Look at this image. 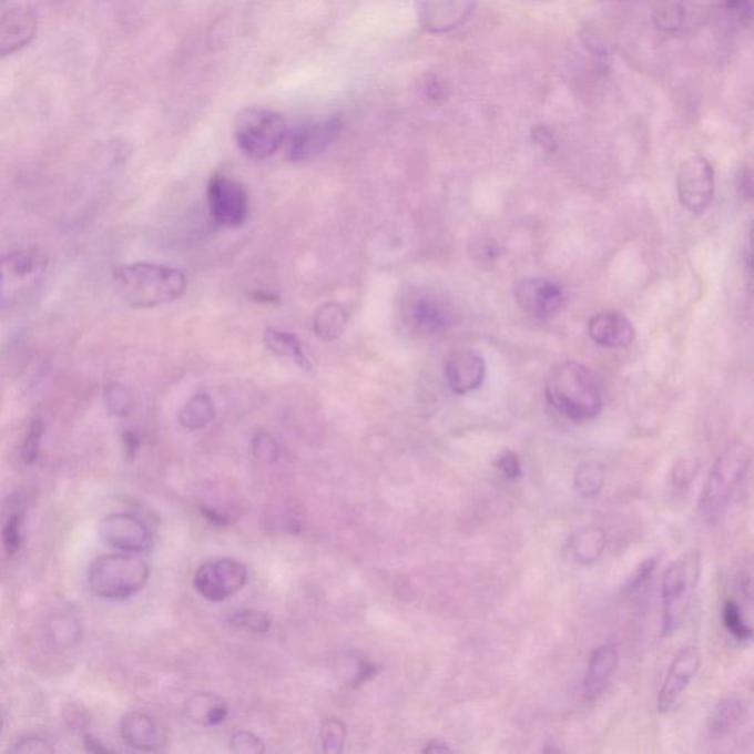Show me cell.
<instances>
[{"instance_id": "obj_6", "label": "cell", "mask_w": 754, "mask_h": 754, "mask_svg": "<svg viewBox=\"0 0 754 754\" xmlns=\"http://www.w3.org/2000/svg\"><path fill=\"white\" fill-rule=\"evenodd\" d=\"M702 570L699 551L668 566L662 578L663 635L675 634L689 612Z\"/></svg>"}, {"instance_id": "obj_25", "label": "cell", "mask_w": 754, "mask_h": 754, "mask_svg": "<svg viewBox=\"0 0 754 754\" xmlns=\"http://www.w3.org/2000/svg\"><path fill=\"white\" fill-rule=\"evenodd\" d=\"M608 469L597 460H585L573 473V488L582 500L591 501L603 492Z\"/></svg>"}, {"instance_id": "obj_31", "label": "cell", "mask_w": 754, "mask_h": 754, "mask_svg": "<svg viewBox=\"0 0 754 754\" xmlns=\"http://www.w3.org/2000/svg\"><path fill=\"white\" fill-rule=\"evenodd\" d=\"M323 752L339 754L344 752L345 740H347V726L343 721L329 717L323 722L320 731Z\"/></svg>"}, {"instance_id": "obj_47", "label": "cell", "mask_w": 754, "mask_h": 754, "mask_svg": "<svg viewBox=\"0 0 754 754\" xmlns=\"http://www.w3.org/2000/svg\"><path fill=\"white\" fill-rule=\"evenodd\" d=\"M2 726H3V720H2V715H0V733H2Z\"/></svg>"}, {"instance_id": "obj_40", "label": "cell", "mask_w": 754, "mask_h": 754, "mask_svg": "<svg viewBox=\"0 0 754 754\" xmlns=\"http://www.w3.org/2000/svg\"><path fill=\"white\" fill-rule=\"evenodd\" d=\"M497 469L509 480H518L522 476V461L514 451H502L496 460Z\"/></svg>"}, {"instance_id": "obj_19", "label": "cell", "mask_w": 754, "mask_h": 754, "mask_svg": "<svg viewBox=\"0 0 754 754\" xmlns=\"http://www.w3.org/2000/svg\"><path fill=\"white\" fill-rule=\"evenodd\" d=\"M588 334L597 345L605 348H626L635 339L630 318L618 312L595 314L588 323Z\"/></svg>"}, {"instance_id": "obj_32", "label": "cell", "mask_w": 754, "mask_h": 754, "mask_svg": "<svg viewBox=\"0 0 754 754\" xmlns=\"http://www.w3.org/2000/svg\"><path fill=\"white\" fill-rule=\"evenodd\" d=\"M700 471V461L695 457H682L671 471V487L673 491L685 492L691 487Z\"/></svg>"}, {"instance_id": "obj_37", "label": "cell", "mask_w": 754, "mask_h": 754, "mask_svg": "<svg viewBox=\"0 0 754 754\" xmlns=\"http://www.w3.org/2000/svg\"><path fill=\"white\" fill-rule=\"evenodd\" d=\"M2 540L8 554H16L21 549V514H12L3 527Z\"/></svg>"}, {"instance_id": "obj_14", "label": "cell", "mask_w": 754, "mask_h": 754, "mask_svg": "<svg viewBox=\"0 0 754 754\" xmlns=\"http://www.w3.org/2000/svg\"><path fill=\"white\" fill-rule=\"evenodd\" d=\"M343 132V121L338 116L300 125L287 133V156L292 161H307L320 155Z\"/></svg>"}, {"instance_id": "obj_16", "label": "cell", "mask_w": 754, "mask_h": 754, "mask_svg": "<svg viewBox=\"0 0 754 754\" xmlns=\"http://www.w3.org/2000/svg\"><path fill=\"white\" fill-rule=\"evenodd\" d=\"M700 664H702V658H700L699 650L695 648L682 649L673 658L666 676H664L662 689L659 691V713L671 712L680 703L691 681L697 675Z\"/></svg>"}, {"instance_id": "obj_34", "label": "cell", "mask_w": 754, "mask_h": 754, "mask_svg": "<svg viewBox=\"0 0 754 754\" xmlns=\"http://www.w3.org/2000/svg\"><path fill=\"white\" fill-rule=\"evenodd\" d=\"M654 21L659 29L672 33L680 29L682 21H684V11H682L681 4L673 2L659 3L656 11H654Z\"/></svg>"}, {"instance_id": "obj_7", "label": "cell", "mask_w": 754, "mask_h": 754, "mask_svg": "<svg viewBox=\"0 0 754 754\" xmlns=\"http://www.w3.org/2000/svg\"><path fill=\"white\" fill-rule=\"evenodd\" d=\"M286 121L275 111L264 108H246L235 121L237 145L253 160L268 159L285 145Z\"/></svg>"}, {"instance_id": "obj_41", "label": "cell", "mask_w": 754, "mask_h": 754, "mask_svg": "<svg viewBox=\"0 0 754 754\" xmlns=\"http://www.w3.org/2000/svg\"><path fill=\"white\" fill-rule=\"evenodd\" d=\"M658 560L659 558L656 556V558H650L645 560V562L641 563L639 568L635 569V572L630 578V581H628V590H639V588L643 585V583L648 581L650 577H652L654 570H656Z\"/></svg>"}, {"instance_id": "obj_36", "label": "cell", "mask_w": 754, "mask_h": 754, "mask_svg": "<svg viewBox=\"0 0 754 754\" xmlns=\"http://www.w3.org/2000/svg\"><path fill=\"white\" fill-rule=\"evenodd\" d=\"M105 399L108 410L111 415L123 417L128 416L132 408V397L123 385L111 384L106 386Z\"/></svg>"}, {"instance_id": "obj_26", "label": "cell", "mask_w": 754, "mask_h": 754, "mask_svg": "<svg viewBox=\"0 0 754 754\" xmlns=\"http://www.w3.org/2000/svg\"><path fill=\"white\" fill-rule=\"evenodd\" d=\"M264 343H266L267 348L275 356L294 361L300 369L312 370V365H309V360L305 356L303 345H300L299 339L295 335L287 334V332L268 329L264 334Z\"/></svg>"}, {"instance_id": "obj_30", "label": "cell", "mask_w": 754, "mask_h": 754, "mask_svg": "<svg viewBox=\"0 0 754 754\" xmlns=\"http://www.w3.org/2000/svg\"><path fill=\"white\" fill-rule=\"evenodd\" d=\"M722 621L724 626L733 639L740 643H748L753 639V628L751 622L744 617L743 609L735 600H726L724 610H722Z\"/></svg>"}, {"instance_id": "obj_28", "label": "cell", "mask_w": 754, "mask_h": 754, "mask_svg": "<svg viewBox=\"0 0 754 754\" xmlns=\"http://www.w3.org/2000/svg\"><path fill=\"white\" fill-rule=\"evenodd\" d=\"M215 417V407L213 399L205 394H197L195 397L188 399L185 407L182 408L179 415V421L183 428L188 430H197L208 426Z\"/></svg>"}, {"instance_id": "obj_35", "label": "cell", "mask_w": 754, "mask_h": 754, "mask_svg": "<svg viewBox=\"0 0 754 754\" xmlns=\"http://www.w3.org/2000/svg\"><path fill=\"white\" fill-rule=\"evenodd\" d=\"M253 455L255 460L262 465L275 463L279 457V444L268 432H259L255 435L253 441Z\"/></svg>"}, {"instance_id": "obj_42", "label": "cell", "mask_w": 754, "mask_h": 754, "mask_svg": "<svg viewBox=\"0 0 754 754\" xmlns=\"http://www.w3.org/2000/svg\"><path fill=\"white\" fill-rule=\"evenodd\" d=\"M16 753H52L53 748L48 742L39 737H26L13 747Z\"/></svg>"}, {"instance_id": "obj_24", "label": "cell", "mask_w": 754, "mask_h": 754, "mask_svg": "<svg viewBox=\"0 0 754 754\" xmlns=\"http://www.w3.org/2000/svg\"><path fill=\"white\" fill-rule=\"evenodd\" d=\"M608 538L603 529L587 527L579 529L570 540V549L577 562L582 566H592L599 562L604 553Z\"/></svg>"}, {"instance_id": "obj_43", "label": "cell", "mask_w": 754, "mask_h": 754, "mask_svg": "<svg viewBox=\"0 0 754 754\" xmlns=\"http://www.w3.org/2000/svg\"><path fill=\"white\" fill-rule=\"evenodd\" d=\"M726 12L733 13L738 20L752 17V0H724Z\"/></svg>"}, {"instance_id": "obj_1", "label": "cell", "mask_w": 754, "mask_h": 754, "mask_svg": "<svg viewBox=\"0 0 754 754\" xmlns=\"http://www.w3.org/2000/svg\"><path fill=\"white\" fill-rule=\"evenodd\" d=\"M114 289L134 308H152L173 303L185 295V273L152 263H134L114 273Z\"/></svg>"}, {"instance_id": "obj_13", "label": "cell", "mask_w": 754, "mask_h": 754, "mask_svg": "<svg viewBox=\"0 0 754 754\" xmlns=\"http://www.w3.org/2000/svg\"><path fill=\"white\" fill-rule=\"evenodd\" d=\"M99 536L105 544L123 553H143L152 546V536L141 519L128 513H112L99 523Z\"/></svg>"}, {"instance_id": "obj_9", "label": "cell", "mask_w": 754, "mask_h": 754, "mask_svg": "<svg viewBox=\"0 0 754 754\" xmlns=\"http://www.w3.org/2000/svg\"><path fill=\"white\" fill-rule=\"evenodd\" d=\"M211 217L222 227L237 228L249 215V197L235 179L215 174L206 188Z\"/></svg>"}, {"instance_id": "obj_21", "label": "cell", "mask_w": 754, "mask_h": 754, "mask_svg": "<svg viewBox=\"0 0 754 754\" xmlns=\"http://www.w3.org/2000/svg\"><path fill=\"white\" fill-rule=\"evenodd\" d=\"M121 735L130 747L154 752L160 746V733L154 720L142 712H130L121 721Z\"/></svg>"}, {"instance_id": "obj_45", "label": "cell", "mask_w": 754, "mask_h": 754, "mask_svg": "<svg viewBox=\"0 0 754 754\" xmlns=\"http://www.w3.org/2000/svg\"><path fill=\"white\" fill-rule=\"evenodd\" d=\"M742 186L744 195L752 197L753 195L752 173L748 172V170L746 173L743 174Z\"/></svg>"}, {"instance_id": "obj_46", "label": "cell", "mask_w": 754, "mask_h": 754, "mask_svg": "<svg viewBox=\"0 0 754 754\" xmlns=\"http://www.w3.org/2000/svg\"><path fill=\"white\" fill-rule=\"evenodd\" d=\"M604 2H628V0H604Z\"/></svg>"}, {"instance_id": "obj_27", "label": "cell", "mask_w": 754, "mask_h": 754, "mask_svg": "<svg viewBox=\"0 0 754 754\" xmlns=\"http://www.w3.org/2000/svg\"><path fill=\"white\" fill-rule=\"evenodd\" d=\"M347 323V309L340 304L327 303L314 317V332L322 340H335L344 334Z\"/></svg>"}, {"instance_id": "obj_18", "label": "cell", "mask_w": 754, "mask_h": 754, "mask_svg": "<svg viewBox=\"0 0 754 754\" xmlns=\"http://www.w3.org/2000/svg\"><path fill=\"white\" fill-rule=\"evenodd\" d=\"M38 13L29 7L11 9L0 17V57L20 51L34 39Z\"/></svg>"}, {"instance_id": "obj_39", "label": "cell", "mask_w": 754, "mask_h": 754, "mask_svg": "<svg viewBox=\"0 0 754 754\" xmlns=\"http://www.w3.org/2000/svg\"><path fill=\"white\" fill-rule=\"evenodd\" d=\"M43 430L42 421H33V425H31L29 434H27L24 439V444H22V460H24L26 463H34V460L38 459Z\"/></svg>"}, {"instance_id": "obj_23", "label": "cell", "mask_w": 754, "mask_h": 754, "mask_svg": "<svg viewBox=\"0 0 754 754\" xmlns=\"http://www.w3.org/2000/svg\"><path fill=\"white\" fill-rule=\"evenodd\" d=\"M185 715L195 724L213 726L222 724L228 715L227 703L218 695L196 694L192 695L185 704Z\"/></svg>"}, {"instance_id": "obj_5", "label": "cell", "mask_w": 754, "mask_h": 754, "mask_svg": "<svg viewBox=\"0 0 754 754\" xmlns=\"http://www.w3.org/2000/svg\"><path fill=\"white\" fill-rule=\"evenodd\" d=\"M150 573V566L136 554L102 556L89 569V583L102 599L123 600L141 591Z\"/></svg>"}, {"instance_id": "obj_33", "label": "cell", "mask_w": 754, "mask_h": 754, "mask_svg": "<svg viewBox=\"0 0 754 754\" xmlns=\"http://www.w3.org/2000/svg\"><path fill=\"white\" fill-rule=\"evenodd\" d=\"M233 625L244 628L257 634H266L272 628V618L267 613L258 612V610H242L236 612L231 618Z\"/></svg>"}, {"instance_id": "obj_29", "label": "cell", "mask_w": 754, "mask_h": 754, "mask_svg": "<svg viewBox=\"0 0 754 754\" xmlns=\"http://www.w3.org/2000/svg\"><path fill=\"white\" fill-rule=\"evenodd\" d=\"M49 636L58 649H73L83 636L82 625L71 614H57L48 625Z\"/></svg>"}, {"instance_id": "obj_10", "label": "cell", "mask_w": 754, "mask_h": 754, "mask_svg": "<svg viewBox=\"0 0 754 754\" xmlns=\"http://www.w3.org/2000/svg\"><path fill=\"white\" fill-rule=\"evenodd\" d=\"M677 195L681 204L694 214H702L715 196V170L704 156L686 159L677 170Z\"/></svg>"}, {"instance_id": "obj_8", "label": "cell", "mask_w": 754, "mask_h": 754, "mask_svg": "<svg viewBox=\"0 0 754 754\" xmlns=\"http://www.w3.org/2000/svg\"><path fill=\"white\" fill-rule=\"evenodd\" d=\"M404 325L417 336H435L448 329L452 322V309L446 299L428 289H417L403 300Z\"/></svg>"}, {"instance_id": "obj_15", "label": "cell", "mask_w": 754, "mask_h": 754, "mask_svg": "<svg viewBox=\"0 0 754 754\" xmlns=\"http://www.w3.org/2000/svg\"><path fill=\"white\" fill-rule=\"evenodd\" d=\"M514 299L529 316L553 318L563 308L564 295L558 283L527 277L514 287Z\"/></svg>"}, {"instance_id": "obj_38", "label": "cell", "mask_w": 754, "mask_h": 754, "mask_svg": "<svg viewBox=\"0 0 754 754\" xmlns=\"http://www.w3.org/2000/svg\"><path fill=\"white\" fill-rule=\"evenodd\" d=\"M231 748L233 753L237 754H259L266 752L262 740L257 735L248 733V731H241V733L233 735Z\"/></svg>"}, {"instance_id": "obj_20", "label": "cell", "mask_w": 754, "mask_h": 754, "mask_svg": "<svg viewBox=\"0 0 754 754\" xmlns=\"http://www.w3.org/2000/svg\"><path fill=\"white\" fill-rule=\"evenodd\" d=\"M618 663L617 645L604 644L592 653L585 677H583V694L587 700L599 699L604 693L617 672Z\"/></svg>"}, {"instance_id": "obj_3", "label": "cell", "mask_w": 754, "mask_h": 754, "mask_svg": "<svg viewBox=\"0 0 754 754\" xmlns=\"http://www.w3.org/2000/svg\"><path fill=\"white\" fill-rule=\"evenodd\" d=\"M752 470V451L743 442L726 448L709 473L699 510L707 523H717L742 492Z\"/></svg>"}, {"instance_id": "obj_12", "label": "cell", "mask_w": 754, "mask_h": 754, "mask_svg": "<svg viewBox=\"0 0 754 754\" xmlns=\"http://www.w3.org/2000/svg\"><path fill=\"white\" fill-rule=\"evenodd\" d=\"M478 0H415L417 21L430 34H448L468 24Z\"/></svg>"}, {"instance_id": "obj_4", "label": "cell", "mask_w": 754, "mask_h": 754, "mask_svg": "<svg viewBox=\"0 0 754 754\" xmlns=\"http://www.w3.org/2000/svg\"><path fill=\"white\" fill-rule=\"evenodd\" d=\"M48 272V255L38 246L0 257V309L16 312L38 296Z\"/></svg>"}, {"instance_id": "obj_2", "label": "cell", "mask_w": 754, "mask_h": 754, "mask_svg": "<svg viewBox=\"0 0 754 754\" xmlns=\"http://www.w3.org/2000/svg\"><path fill=\"white\" fill-rule=\"evenodd\" d=\"M546 394L551 406L574 424L595 419L603 408L599 380L578 361L556 366L547 379Z\"/></svg>"}, {"instance_id": "obj_11", "label": "cell", "mask_w": 754, "mask_h": 754, "mask_svg": "<svg viewBox=\"0 0 754 754\" xmlns=\"http://www.w3.org/2000/svg\"><path fill=\"white\" fill-rule=\"evenodd\" d=\"M248 582L245 564L233 559L213 560L196 570L193 585L204 599L220 603L240 592Z\"/></svg>"}, {"instance_id": "obj_17", "label": "cell", "mask_w": 754, "mask_h": 754, "mask_svg": "<svg viewBox=\"0 0 754 754\" xmlns=\"http://www.w3.org/2000/svg\"><path fill=\"white\" fill-rule=\"evenodd\" d=\"M485 374H487V365H485L483 357L471 349L452 353L447 358L446 369H444L448 386L457 395H466L480 388Z\"/></svg>"}, {"instance_id": "obj_22", "label": "cell", "mask_w": 754, "mask_h": 754, "mask_svg": "<svg viewBox=\"0 0 754 754\" xmlns=\"http://www.w3.org/2000/svg\"><path fill=\"white\" fill-rule=\"evenodd\" d=\"M746 706L737 695H726L713 707L707 720V731L713 738H726L742 726Z\"/></svg>"}, {"instance_id": "obj_44", "label": "cell", "mask_w": 754, "mask_h": 754, "mask_svg": "<svg viewBox=\"0 0 754 754\" xmlns=\"http://www.w3.org/2000/svg\"><path fill=\"white\" fill-rule=\"evenodd\" d=\"M452 748L448 746L446 742H439V740H432L428 743V746L424 748V753H448Z\"/></svg>"}]
</instances>
